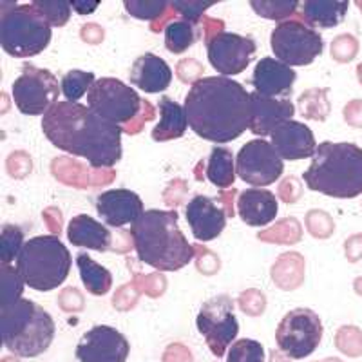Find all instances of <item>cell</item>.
<instances>
[{
	"mask_svg": "<svg viewBox=\"0 0 362 362\" xmlns=\"http://www.w3.org/2000/svg\"><path fill=\"white\" fill-rule=\"evenodd\" d=\"M42 131L57 148L86 158L93 169H112L122 160V132L82 103L58 102L42 116Z\"/></svg>",
	"mask_w": 362,
	"mask_h": 362,
	"instance_id": "obj_1",
	"label": "cell"
},
{
	"mask_svg": "<svg viewBox=\"0 0 362 362\" xmlns=\"http://www.w3.org/2000/svg\"><path fill=\"white\" fill-rule=\"evenodd\" d=\"M183 107L192 131L206 141L228 144L250 129V93L221 74L194 83Z\"/></svg>",
	"mask_w": 362,
	"mask_h": 362,
	"instance_id": "obj_2",
	"label": "cell"
},
{
	"mask_svg": "<svg viewBox=\"0 0 362 362\" xmlns=\"http://www.w3.org/2000/svg\"><path fill=\"white\" fill-rule=\"evenodd\" d=\"M176 210H147L131 225V239L141 263L161 272L185 268L196 255L177 226Z\"/></svg>",
	"mask_w": 362,
	"mask_h": 362,
	"instance_id": "obj_3",
	"label": "cell"
},
{
	"mask_svg": "<svg viewBox=\"0 0 362 362\" xmlns=\"http://www.w3.org/2000/svg\"><path fill=\"white\" fill-rule=\"evenodd\" d=\"M303 180L313 192L329 198H357L362 194V148L350 141H322Z\"/></svg>",
	"mask_w": 362,
	"mask_h": 362,
	"instance_id": "obj_4",
	"label": "cell"
},
{
	"mask_svg": "<svg viewBox=\"0 0 362 362\" xmlns=\"http://www.w3.org/2000/svg\"><path fill=\"white\" fill-rule=\"evenodd\" d=\"M54 329L53 317L33 300L18 299L2 308V344L17 357L31 358L47 351Z\"/></svg>",
	"mask_w": 362,
	"mask_h": 362,
	"instance_id": "obj_5",
	"label": "cell"
},
{
	"mask_svg": "<svg viewBox=\"0 0 362 362\" xmlns=\"http://www.w3.org/2000/svg\"><path fill=\"white\" fill-rule=\"evenodd\" d=\"M73 264L71 252L58 235H37L25 241L17 257L22 281L37 292H51L67 279Z\"/></svg>",
	"mask_w": 362,
	"mask_h": 362,
	"instance_id": "obj_6",
	"label": "cell"
},
{
	"mask_svg": "<svg viewBox=\"0 0 362 362\" xmlns=\"http://www.w3.org/2000/svg\"><path fill=\"white\" fill-rule=\"evenodd\" d=\"M53 29L33 4L2 2L0 15V44L15 58L40 54L49 45Z\"/></svg>",
	"mask_w": 362,
	"mask_h": 362,
	"instance_id": "obj_7",
	"label": "cell"
},
{
	"mask_svg": "<svg viewBox=\"0 0 362 362\" xmlns=\"http://www.w3.org/2000/svg\"><path fill=\"white\" fill-rule=\"evenodd\" d=\"M270 44L277 60L288 67L308 66L325 51L321 33L299 18L279 22L272 31Z\"/></svg>",
	"mask_w": 362,
	"mask_h": 362,
	"instance_id": "obj_8",
	"label": "cell"
},
{
	"mask_svg": "<svg viewBox=\"0 0 362 362\" xmlns=\"http://www.w3.org/2000/svg\"><path fill=\"white\" fill-rule=\"evenodd\" d=\"M141 105L144 98L118 78H98L87 93V107L115 125L132 122Z\"/></svg>",
	"mask_w": 362,
	"mask_h": 362,
	"instance_id": "obj_9",
	"label": "cell"
},
{
	"mask_svg": "<svg viewBox=\"0 0 362 362\" xmlns=\"http://www.w3.org/2000/svg\"><path fill=\"white\" fill-rule=\"evenodd\" d=\"M234 308L232 297L221 293L205 300L196 317L199 334L218 358L225 357V351L234 344L239 334V322Z\"/></svg>",
	"mask_w": 362,
	"mask_h": 362,
	"instance_id": "obj_10",
	"label": "cell"
},
{
	"mask_svg": "<svg viewBox=\"0 0 362 362\" xmlns=\"http://www.w3.org/2000/svg\"><path fill=\"white\" fill-rule=\"evenodd\" d=\"M322 322L321 317L310 308L290 310L281 319L276 329V342L281 354L288 358L300 361L312 355L321 344Z\"/></svg>",
	"mask_w": 362,
	"mask_h": 362,
	"instance_id": "obj_11",
	"label": "cell"
},
{
	"mask_svg": "<svg viewBox=\"0 0 362 362\" xmlns=\"http://www.w3.org/2000/svg\"><path fill=\"white\" fill-rule=\"evenodd\" d=\"M60 90L62 87L51 71L25 62L22 74L13 83V100L22 115L40 116L58 103Z\"/></svg>",
	"mask_w": 362,
	"mask_h": 362,
	"instance_id": "obj_12",
	"label": "cell"
},
{
	"mask_svg": "<svg viewBox=\"0 0 362 362\" xmlns=\"http://www.w3.org/2000/svg\"><path fill=\"white\" fill-rule=\"evenodd\" d=\"M284 173L283 158L267 140H250L241 147L235 158V174L252 187L276 183Z\"/></svg>",
	"mask_w": 362,
	"mask_h": 362,
	"instance_id": "obj_13",
	"label": "cell"
},
{
	"mask_svg": "<svg viewBox=\"0 0 362 362\" xmlns=\"http://www.w3.org/2000/svg\"><path fill=\"white\" fill-rule=\"evenodd\" d=\"M205 45L210 66L221 73V76L243 73L250 66L252 57L257 51V44L252 38L228 31L214 37Z\"/></svg>",
	"mask_w": 362,
	"mask_h": 362,
	"instance_id": "obj_14",
	"label": "cell"
},
{
	"mask_svg": "<svg viewBox=\"0 0 362 362\" xmlns=\"http://www.w3.org/2000/svg\"><path fill=\"white\" fill-rule=\"evenodd\" d=\"M129 351L131 346L124 334L112 326L98 325L83 334L74 355L80 362H125Z\"/></svg>",
	"mask_w": 362,
	"mask_h": 362,
	"instance_id": "obj_15",
	"label": "cell"
},
{
	"mask_svg": "<svg viewBox=\"0 0 362 362\" xmlns=\"http://www.w3.org/2000/svg\"><path fill=\"white\" fill-rule=\"evenodd\" d=\"M96 210L100 218L112 228L134 223L144 214V202L136 192L127 189L105 190L96 199Z\"/></svg>",
	"mask_w": 362,
	"mask_h": 362,
	"instance_id": "obj_16",
	"label": "cell"
},
{
	"mask_svg": "<svg viewBox=\"0 0 362 362\" xmlns=\"http://www.w3.org/2000/svg\"><path fill=\"white\" fill-rule=\"evenodd\" d=\"M297 74L292 67L279 62L277 58H261L255 64L252 74V86L255 93L268 96V98L288 100L292 95V87L296 83Z\"/></svg>",
	"mask_w": 362,
	"mask_h": 362,
	"instance_id": "obj_17",
	"label": "cell"
},
{
	"mask_svg": "<svg viewBox=\"0 0 362 362\" xmlns=\"http://www.w3.org/2000/svg\"><path fill=\"white\" fill-rule=\"evenodd\" d=\"M187 221L190 230L198 241H212L219 238L225 230L226 214L221 206H218L216 199L198 194L194 196L185 209Z\"/></svg>",
	"mask_w": 362,
	"mask_h": 362,
	"instance_id": "obj_18",
	"label": "cell"
},
{
	"mask_svg": "<svg viewBox=\"0 0 362 362\" xmlns=\"http://www.w3.org/2000/svg\"><path fill=\"white\" fill-rule=\"evenodd\" d=\"M272 145L283 160L296 161L313 158L317 151L315 136L308 125L288 119L272 132Z\"/></svg>",
	"mask_w": 362,
	"mask_h": 362,
	"instance_id": "obj_19",
	"label": "cell"
},
{
	"mask_svg": "<svg viewBox=\"0 0 362 362\" xmlns=\"http://www.w3.org/2000/svg\"><path fill=\"white\" fill-rule=\"evenodd\" d=\"M252 122L250 131L257 136H272L279 125L292 119L296 105L290 100L268 98V96L252 93Z\"/></svg>",
	"mask_w": 362,
	"mask_h": 362,
	"instance_id": "obj_20",
	"label": "cell"
},
{
	"mask_svg": "<svg viewBox=\"0 0 362 362\" xmlns=\"http://www.w3.org/2000/svg\"><path fill=\"white\" fill-rule=\"evenodd\" d=\"M129 80L134 87L144 93H161L173 82V71L169 64L158 54L145 53L140 58H136L129 73Z\"/></svg>",
	"mask_w": 362,
	"mask_h": 362,
	"instance_id": "obj_21",
	"label": "cell"
},
{
	"mask_svg": "<svg viewBox=\"0 0 362 362\" xmlns=\"http://www.w3.org/2000/svg\"><path fill=\"white\" fill-rule=\"evenodd\" d=\"M238 214L248 226H264L277 218V199L267 189H247L239 194Z\"/></svg>",
	"mask_w": 362,
	"mask_h": 362,
	"instance_id": "obj_22",
	"label": "cell"
},
{
	"mask_svg": "<svg viewBox=\"0 0 362 362\" xmlns=\"http://www.w3.org/2000/svg\"><path fill=\"white\" fill-rule=\"evenodd\" d=\"M67 239L78 248L105 252L112 248V234L105 225L87 214L74 216L67 225Z\"/></svg>",
	"mask_w": 362,
	"mask_h": 362,
	"instance_id": "obj_23",
	"label": "cell"
},
{
	"mask_svg": "<svg viewBox=\"0 0 362 362\" xmlns=\"http://www.w3.org/2000/svg\"><path fill=\"white\" fill-rule=\"evenodd\" d=\"M158 109H160V124L151 131V138L154 141H170L183 138L189 125L185 107H181L173 98L161 96Z\"/></svg>",
	"mask_w": 362,
	"mask_h": 362,
	"instance_id": "obj_24",
	"label": "cell"
},
{
	"mask_svg": "<svg viewBox=\"0 0 362 362\" xmlns=\"http://www.w3.org/2000/svg\"><path fill=\"white\" fill-rule=\"evenodd\" d=\"M350 4L348 2H335V0H306L300 6V18L310 28L329 29L337 28L344 22L346 13Z\"/></svg>",
	"mask_w": 362,
	"mask_h": 362,
	"instance_id": "obj_25",
	"label": "cell"
},
{
	"mask_svg": "<svg viewBox=\"0 0 362 362\" xmlns=\"http://www.w3.org/2000/svg\"><path fill=\"white\" fill-rule=\"evenodd\" d=\"M76 267H78L80 277H82V283L87 292L100 297L105 296L111 290L112 274L105 267L90 259L89 254L76 255Z\"/></svg>",
	"mask_w": 362,
	"mask_h": 362,
	"instance_id": "obj_26",
	"label": "cell"
},
{
	"mask_svg": "<svg viewBox=\"0 0 362 362\" xmlns=\"http://www.w3.org/2000/svg\"><path fill=\"white\" fill-rule=\"evenodd\" d=\"M235 160L232 153L225 147H214L206 161L205 177L212 185L219 189H228L235 180Z\"/></svg>",
	"mask_w": 362,
	"mask_h": 362,
	"instance_id": "obj_27",
	"label": "cell"
},
{
	"mask_svg": "<svg viewBox=\"0 0 362 362\" xmlns=\"http://www.w3.org/2000/svg\"><path fill=\"white\" fill-rule=\"evenodd\" d=\"M305 276V259L296 252H286L279 255L276 264L272 267V279L283 290H293L303 283Z\"/></svg>",
	"mask_w": 362,
	"mask_h": 362,
	"instance_id": "obj_28",
	"label": "cell"
},
{
	"mask_svg": "<svg viewBox=\"0 0 362 362\" xmlns=\"http://www.w3.org/2000/svg\"><path fill=\"white\" fill-rule=\"evenodd\" d=\"M199 38V28L187 21H174L165 28V47L174 54L185 53Z\"/></svg>",
	"mask_w": 362,
	"mask_h": 362,
	"instance_id": "obj_29",
	"label": "cell"
},
{
	"mask_svg": "<svg viewBox=\"0 0 362 362\" xmlns=\"http://www.w3.org/2000/svg\"><path fill=\"white\" fill-rule=\"evenodd\" d=\"M297 111L300 116L308 119H322L328 118L329 115V102H328V89H308L297 100Z\"/></svg>",
	"mask_w": 362,
	"mask_h": 362,
	"instance_id": "obj_30",
	"label": "cell"
},
{
	"mask_svg": "<svg viewBox=\"0 0 362 362\" xmlns=\"http://www.w3.org/2000/svg\"><path fill=\"white\" fill-rule=\"evenodd\" d=\"M51 173L58 181L76 187V189H86L89 183L86 165L71 160V158H54L51 163Z\"/></svg>",
	"mask_w": 362,
	"mask_h": 362,
	"instance_id": "obj_31",
	"label": "cell"
},
{
	"mask_svg": "<svg viewBox=\"0 0 362 362\" xmlns=\"http://www.w3.org/2000/svg\"><path fill=\"white\" fill-rule=\"evenodd\" d=\"M250 8L261 18L276 21L279 24V22L290 21V17L296 15L299 2L297 0H250Z\"/></svg>",
	"mask_w": 362,
	"mask_h": 362,
	"instance_id": "obj_32",
	"label": "cell"
},
{
	"mask_svg": "<svg viewBox=\"0 0 362 362\" xmlns=\"http://www.w3.org/2000/svg\"><path fill=\"white\" fill-rule=\"evenodd\" d=\"M95 73H87V71L73 69L69 73H66V76L62 78V93L66 96L67 102L78 103V100L82 98L86 93H89V89L95 83Z\"/></svg>",
	"mask_w": 362,
	"mask_h": 362,
	"instance_id": "obj_33",
	"label": "cell"
},
{
	"mask_svg": "<svg viewBox=\"0 0 362 362\" xmlns=\"http://www.w3.org/2000/svg\"><path fill=\"white\" fill-rule=\"evenodd\" d=\"M300 238H303V230H300L299 221L293 218L283 219V221L276 223L268 230L259 232L261 241H270V243L293 245L300 241Z\"/></svg>",
	"mask_w": 362,
	"mask_h": 362,
	"instance_id": "obj_34",
	"label": "cell"
},
{
	"mask_svg": "<svg viewBox=\"0 0 362 362\" xmlns=\"http://www.w3.org/2000/svg\"><path fill=\"white\" fill-rule=\"evenodd\" d=\"M24 247V232L17 225H4L0 234V261L2 264H11L18 257Z\"/></svg>",
	"mask_w": 362,
	"mask_h": 362,
	"instance_id": "obj_35",
	"label": "cell"
},
{
	"mask_svg": "<svg viewBox=\"0 0 362 362\" xmlns=\"http://www.w3.org/2000/svg\"><path fill=\"white\" fill-rule=\"evenodd\" d=\"M267 354L261 342L254 339H239L228 348L226 362H264Z\"/></svg>",
	"mask_w": 362,
	"mask_h": 362,
	"instance_id": "obj_36",
	"label": "cell"
},
{
	"mask_svg": "<svg viewBox=\"0 0 362 362\" xmlns=\"http://www.w3.org/2000/svg\"><path fill=\"white\" fill-rule=\"evenodd\" d=\"M125 9L132 18H140V21L156 22L167 9L170 8V2L165 0H125Z\"/></svg>",
	"mask_w": 362,
	"mask_h": 362,
	"instance_id": "obj_37",
	"label": "cell"
},
{
	"mask_svg": "<svg viewBox=\"0 0 362 362\" xmlns=\"http://www.w3.org/2000/svg\"><path fill=\"white\" fill-rule=\"evenodd\" d=\"M31 4L44 15L51 28H62L71 18V2L66 0H33Z\"/></svg>",
	"mask_w": 362,
	"mask_h": 362,
	"instance_id": "obj_38",
	"label": "cell"
},
{
	"mask_svg": "<svg viewBox=\"0 0 362 362\" xmlns=\"http://www.w3.org/2000/svg\"><path fill=\"white\" fill-rule=\"evenodd\" d=\"M0 281H2V308L22 299V288L25 283L17 268H13L11 264H2Z\"/></svg>",
	"mask_w": 362,
	"mask_h": 362,
	"instance_id": "obj_39",
	"label": "cell"
},
{
	"mask_svg": "<svg viewBox=\"0 0 362 362\" xmlns=\"http://www.w3.org/2000/svg\"><path fill=\"white\" fill-rule=\"evenodd\" d=\"M174 11L183 17V21L190 22V24H199L203 21V13L214 4V2H199V0H174L170 2Z\"/></svg>",
	"mask_w": 362,
	"mask_h": 362,
	"instance_id": "obj_40",
	"label": "cell"
},
{
	"mask_svg": "<svg viewBox=\"0 0 362 362\" xmlns=\"http://www.w3.org/2000/svg\"><path fill=\"white\" fill-rule=\"evenodd\" d=\"M306 226L310 234L319 239L329 238L334 232V221L322 210H310L306 214Z\"/></svg>",
	"mask_w": 362,
	"mask_h": 362,
	"instance_id": "obj_41",
	"label": "cell"
},
{
	"mask_svg": "<svg viewBox=\"0 0 362 362\" xmlns=\"http://www.w3.org/2000/svg\"><path fill=\"white\" fill-rule=\"evenodd\" d=\"M358 51V42L355 40L350 35H342L332 42V57L337 62H350L351 58L357 54Z\"/></svg>",
	"mask_w": 362,
	"mask_h": 362,
	"instance_id": "obj_42",
	"label": "cell"
},
{
	"mask_svg": "<svg viewBox=\"0 0 362 362\" xmlns=\"http://www.w3.org/2000/svg\"><path fill=\"white\" fill-rule=\"evenodd\" d=\"M203 66L202 64L196 60V58H185V60H181V62H177L176 66V73L177 76H180L181 82L185 83H196L198 80H202L199 76L203 74Z\"/></svg>",
	"mask_w": 362,
	"mask_h": 362,
	"instance_id": "obj_43",
	"label": "cell"
},
{
	"mask_svg": "<svg viewBox=\"0 0 362 362\" xmlns=\"http://www.w3.org/2000/svg\"><path fill=\"white\" fill-rule=\"evenodd\" d=\"M154 115H156V107H154L153 103L147 102V100H144V105H141V111L138 112V118H134L132 122H129L127 125H124V132L125 134L132 136V134H138V132H141V129H144V125L147 124L148 119H153Z\"/></svg>",
	"mask_w": 362,
	"mask_h": 362,
	"instance_id": "obj_44",
	"label": "cell"
},
{
	"mask_svg": "<svg viewBox=\"0 0 362 362\" xmlns=\"http://www.w3.org/2000/svg\"><path fill=\"white\" fill-rule=\"evenodd\" d=\"M8 173L13 177H25L31 173V158L25 153H13L8 158Z\"/></svg>",
	"mask_w": 362,
	"mask_h": 362,
	"instance_id": "obj_45",
	"label": "cell"
},
{
	"mask_svg": "<svg viewBox=\"0 0 362 362\" xmlns=\"http://www.w3.org/2000/svg\"><path fill=\"white\" fill-rule=\"evenodd\" d=\"M303 196V187H300V181L297 177L288 176L284 177L283 183L279 185V198L283 199L284 203H296L297 199Z\"/></svg>",
	"mask_w": 362,
	"mask_h": 362,
	"instance_id": "obj_46",
	"label": "cell"
},
{
	"mask_svg": "<svg viewBox=\"0 0 362 362\" xmlns=\"http://www.w3.org/2000/svg\"><path fill=\"white\" fill-rule=\"evenodd\" d=\"M187 181L185 180H173L169 183V187L165 189L163 199L167 202V205L177 206L183 203L187 196Z\"/></svg>",
	"mask_w": 362,
	"mask_h": 362,
	"instance_id": "obj_47",
	"label": "cell"
},
{
	"mask_svg": "<svg viewBox=\"0 0 362 362\" xmlns=\"http://www.w3.org/2000/svg\"><path fill=\"white\" fill-rule=\"evenodd\" d=\"M58 300H60V308L67 310V312H76V310L83 308V296L74 286L62 290Z\"/></svg>",
	"mask_w": 362,
	"mask_h": 362,
	"instance_id": "obj_48",
	"label": "cell"
},
{
	"mask_svg": "<svg viewBox=\"0 0 362 362\" xmlns=\"http://www.w3.org/2000/svg\"><path fill=\"white\" fill-rule=\"evenodd\" d=\"M44 221L45 226L53 232V235H58L62 232V214H60V210L54 209V206L44 210Z\"/></svg>",
	"mask_w": 362,
	"mask_h": 362,
	"instance_id": "obj_49",
	"label": "cell"
},
{
	"mask_svg": "<svg viewBox=\"0 0 362 362\" xmlns=\"http://www.w3.org/2000/svg\"><path fill=\"white\" fill-rule=\"evenodd\" d=\"M80 37H82L83 42H87V44H100V42L103 40V29L102 25L98 24H86L82 28V31H80Z\"/></svg>",
	"mask_w": 362,
	"mask_h": 362,
	"instance_id": "obj_50",
	"label": "cell"
},
{
	"mask_svg": "<svg viewBox=\"0 0 362 362\" xmlns=\"http://www.w3.org/2000/svg\"><path fill=\"white\" fill-rule=\"evenodd\" d=\"M203 28H205V44L212 40L214 37H218V35L225 33V31H223V29H225V22L216 21V18L203 17Z\"/></svg>",
	"mask_w": 362,
	"mask_h": 362,
	"instance_id": "obj_51",
	"label": "cell"
},
{
	"mask_svg": "<svg viewBox=\"0 0 362 362\" xmlns=\"http://www.w3.org/2000/svg\"><path fill=\"white\" fill-rule=\"evenodd\" d=\"M235 190L230 189V190H219L218 196H216V202H221V209L225 210L226 218H234V206H232V198L235 196Z\"/></svg>",
	"mask_w": 362,
	"mask_h": 362,
	"instance_id": "obj_52",
	"label": "cell"
},
{
	"mask_svg": "<svg viewBox=\"0 0 362 362\" xmlns=\"http://www.w3.org/2000/svg\"><path fill=\"white\" fill-rule=\"evenodd\" d=\"M115 170L112 169H95V173H93V176H90L89 183L90 185H109V183H112L115 181Z\"/></svg>",
	"mask_w": 362,
	"mask_h": 362,
	"instance_id": "obj_53",
	"label": "cell"
},
{
	"mask_svg": "<svg viewBox=\"0 0 362 362\" xmlns=\"http://www.w3.org/2000/svg\"><path fill=\"white\" fill-rule=\"evenodd\" d=\"M140 277L145 281V292H147L151 297H158L161 292H163V290H161V288L154 286V284H156V283H165L163 277H161L160 274H154V276H147V277H144L140 274Z\"/></svg>",
	"mask_w": 362,
	"mask_h": 362,
	"instance_id": "obj_54",
	"label": "cell"
},
{
	"mask_svg": "<svg viewBox=\"0 0 362 362\" xmlns=\"http://www.w3.org/2000/svg\"><path fill=\"white\" fill-rule=\"evenodd\" d=\"M100 2H90V0H78V2H71V8L78 15H90V13L98 9Z\"/></svg>",
	"mask_w": 362,
	"mask_h": 362,
	"instance_id": "obj_55",
	"label": "cell"
},
{
	"mask_svg": "<svg viewBox=\"0 0 362 362\" xmlns=\"http://www.w3.org/2000/svg\"><path fill=\"white\" fill-rule=\"evenodd\" d=\"M358 78H361V82H362V64L358 66Z\"/></svg>",
	"mask_w": 362,
	"mask_h": 362,
	"instance_id": "obj_56",
	"label": "cell"
}]
</instances>
